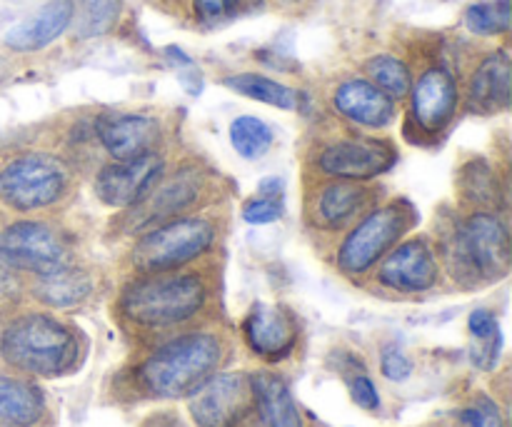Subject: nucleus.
I'll use <instances>...</instances> for the list:
<instances>
[{
    "instance_id": "obj_17",
    "label": "nucleus",
    "mask_w": 512,
    "mask_h": 427,
    "mask_svg": "<svg viewBox=\"0 0 512 427\" xmlns=\"http://www.w3.org/2000/svg\"><path fill=\"white\" fill-rule=\"evenodd\" d=\"M333 110L350 125L385 130L398 118V100L383 93L368 78H348L335 88Z\"/></svg>"
},
{
    "instance_id": "obj_9",
    "label": "nucleus",
    "mask_w": 512,
    "mask_h": 427,
    "mask_svg": "<svg viewBox=\"0 0 512 427\" xmlns=\"http://www.w3.org/2000/svg\"><path fill=\"white\" fill-rule=\"evenodd\" d=\"M0 263L30 275H48L70 260L68 235L43 220H18L0 230Z\"/></svg>"
},
{
    "instance_id": "obj_1",
    "label": "nucleus",
    "mask_w": 512,
    "mask_h": 427,
    "mask_svg": "<svg viewBox=\"0 0 512 427\" xmlns=\"http://www.w3.org/2000/svg\"><path fill=\"white\" fill-rule=\"evenodd\" d=\"M210 285L200 270H165L135 275L118 295L125 325L143 333H165L190 323L205 310Z\"/></svg>"
},
{
    "instance_id": "obj_22",
    "label": "nucleus",
    "mask_w": 512,
    "mask_h": 427,
    "mask_svg": "<svg viewBox=\"0 0 512 427\" xmlns=\"http://www.w3.org/2000/svg\"><path fill=\"white\" fill-rule=\"evenodd\" d=\"M45 415V395L23 378L0 375V427H33Z\"/></svg>"
},
{
    "instance_id": "obj_37",
    "label": "nucleus",
    "mask_w": 512,
    "mask_h": 427,
    "mask_svg": "<svg viewBox=\"0 0 512 427\" xmlns=\"http://www.w3.org/2000/svg\"><path fill=\"white\" fill-rule=\"evenodd\" d=\"M285 3H298V0H285Z\"/></svg>"
},
{
    "instance_id": "obj_27",
    "label": "nucleus",
    "mask_w": 512,
    "mask_h": 427,
    "mask_svg": "<svg viewBox=\"0 0 512 427\" xmlns=\"http://www.w3.org/2000/svg\"><path fill=\"white\" fill-rule=\"evenodd\" d=\"M230 145L235 153L243 155L245 160H258L273 148L275 133L265 120L255 118V115H240L230 123Z\"/></svg>"
},
{
    "instance_id": "obj_4",
    "label": "nucleus",
    "mask_w": 512,
    "mask_h": 427,
    "mask_svg": "<svg viewBox=\"0 0 512 427\" xmlns=\"http://www.w3.org/2000/svg\"><path fill=\"white\" fill-rule=\"evenodd\" d=\"M445 260L465 283L498 280L510 270V230L498 210H470L443 235Z\"/></svg>"
},
{
    "instance_id": "obj_6",
    "label": "nucleus",
    "mask_w": 512,
    "mask_h": 427,
    "mask_svg": "<svg viewBox=\"0 0 512 427\" xmlns=\"http://www.w3.org/2000/svg\"><path fill=\"white\" fill-rule=\"evenodd\" d=\"M418 220L413 205L408 200H390V203L370 208L360 215L348 230L335 253V265L348 278H360L370 273L383 260L390 248L408 238L413 223Z\"/></svg>"
},
{
    "instance_id": "obj_2",
    "label": "nucleus",
    "mask_w": 512,
    "mask_h": 427,
    "mask_svg": "<svg viewBox=\"0 0 512 427\" xmlns=\"http://www.w3.org/2000/svg\"><path fill=\"white\" fill-rule=\"evenodd\" d=\"M225 358L223 340L208 330L170 338L145 355L135 368V388L148 398H190L220 370Z\"/></svg>"
},
{
    "instance_id": "obj_24",
    "label": "nucleus",
    "mask_w": 512,
    "mask_h": 427,
    "mask_svg": "<svg viewBox=\"0 0 512 427\" xmlns=\"http://www.w3.org/2000/svg\"><path fill=\"white\" fill-rule=\"evenodd\" d=\"M225 88L235 90V93L245 95L250 100H258V103L273 105L280 110H295L298 108V90H293L290 85L278 83V80L268 78V75L260 73H235L230 78L223 80Z\"/></svg>"
},
{
    "instance_id": "obj_12",
    "label": "nucleus",
    "mask_w": 512,
    "mask_h": 427,
    "mask_svg": "<svg viewBox=\"0 0 512 427\" xmlns=\"http://www.w3.org/2000/svg\"><path fill=\"white\" fill-rule=\"evenodd\" d=\"M208 180L195 168H180L173 178L160 180L138 205L123 210L120 223L128 235H140L155 225L173 220L178 215H188L190 208L200 200Z\"/></svg>"
},
{
    "instance_id": "obj_11",
    "label": "nucleus",
    "mask_w": 512,
    "mask_h": 427,
    "mask_svg": "<svg viewBox=\"0 0 512 427\" xmlns=\"http://www.w3.org/2000/svg\"><path fill=\"white\" fill-rule=\"evenodd\" d=\"M410 140L435 143L453 125L460 105V88L455 75L443 65L423 70L410 88Z\"/></svg>"
},
{
    "instance_id": "obj_19",
    "label": "nucleus",
    "mask_w": 512,
    "mask_h": 427,
    "mask_svg": "<svg viewBox=\"0 0 512 427\" xmlns=\"http://www.w3.org/2000/svg\"><path fill=\"white\" fill-rule=\"evenodd\" d=\"M512 93V63L508 50L485 55L468 83V105L478 115H495L508 110Z\"/></svg>"
},
{
    "instance_id": "obj_35",
    "label": "nucleus",
    "mask_w": 512,
    "mask_h": 427,
    "mask_svg": "<svg viewBox=\"0 0 512 427\" xmlns=\"http://www.w3.org/2000/svg\"><path fill=\"white\" fill-rule=\"evenodd\" d=\"M348 388H350V395H353L355 405H360L363 410H378L380 408L378 388H375V383L365 373L353 375V378L348 380Z\"/></svg>"
},
{
    "instance_id": "obj_36",
    "label": "nucleus",
    "mask_w": 512,
    "mask_h": 427,
    "mask_svg": "<svg viewBox=\"0 0 512 427\" xmlns=\"http://www.w3.org/2000/svg\"><path fill=\"white\" fill-rule=\"evenodd\" d=\"M165 55H168V58L173 60L175 65H193V60H190L188 55L183 53V50H180V48H175V45H173V48H168V50H165Z\"/></svg>"
},
{
    "instance_id": "obj_25",
    "label": "nucleus",
    "mask_w": 512,
    "mask_h": 427,
    "mask_svg": "<svg viewBox=\"0 0 512 427\" xmlns=\"http://www.w3.org/2000/svg\"><path fill=\"white\" fill-rule=\"evenodd\" d=\"M365 75L373 85H378L383 93H388L393 100L408 98L410 88H413V73H410L408 63L400 60L398 55L380 53L365 63Z\"/></svg>"
},
{
    "instance_id": "obj_14",
    "label": "nucleus",
    "mask_w": 512,
    "mask_h": 427,
    "mask_svg": "<svg viewBox=\"0 0 512 427\" xmlns=\"http://www.w3.org/2000/svg\"><path fill=\"white\" fill-rule=\"evenodd\" d=\"M253 413L250 375L215 373L190 395V415L198 427H238Z\"/></svg>"
},
{
    "instance_id": "obj_28",
    "label": "nucleus",
    "mask_w": 512,
    "mask_h": 427,
    "mask_svg": "<svg viewBox=\"0 0 512 427\" xmlns=\"http://www.w3.org/2000/svg\"><path fill=\"white\" fill-rule=\"evenodd\" d=\"M460 193L473 210H495L500 185L488 163H470L460 173Z\"/></svg>"
},
{
    "instance_id": "obj_18",
    "label": "nucleus",
    "mask_w": 512,
    "mask_h": 427,
    "mask_svg": "<svg viewBox=\"0 0 512 427\" xmlns=\"http://www.w3.org/2000/svg\"><path fill=\"white\" fill-rule=\"evenodd\" d=\"M75 5H78L75 0H45L35 13L5 30L3 45L15 53H35L48 48L70 28Z\"/></svg>"
},
{
    "instance_id": "obj_21",
    "label": "nucleus",
    "mask_w": 512,
    "mask_h": 427,
    "mask_svg": "<svg viewBox=\"0 0 512 427\" xmlns=\"http://www.w3.org/2000/svg\"><path fill=\"white\" fill-rule=\"evenodd\" d=\"M253 408L265 427H303V418L295 405L288 383L270 370L250 375Z\"/></svg>"
},
{
    "instance_id": "obj_16",
    "label": "nucleus",
    "mask_w": 512,
    "mask_h": 427,
    "mask_svg": "<svg viewBox=\"0 0 512 427\" xmlns=\"http://www.w3.org/2000/svg\"><path fill=\"white\" fill-rule=\"evenodd\" d=\"M93 130L110 160H130L155 153L163 140V125L143 113H105L95 120Z\"/></svg>"
},
{
    "instance_id": "obj_26",
    "label": "nucleus",
    "mask_w": 512,
    "mask_h": 427,
    "mask_svg": "<svg viewBox=\"0 0 512 427\" xmlns=\"http://www.w3.org/2000/svg\"><path fill=\"white\" fill-rule=\"evenodd\" d=\"M123 3L120 0H83L80 8L75 5L73 15V33L78 40L100 38V35L110 33L120 18Z\"/></svg>"
},
{
    "instance_id": "obj_20",
    "label": "nucleus",
    "mask_w": 512,
    "mask_h": 427,
    "mask_svg": "<svg viewBox=\"0 0 512 427\" xmlns=\"http://www.w3.org/2000/svg\"><path fill=\"white\" fill-rule=\"evenodd\" d=\"M245 340L265 360H280L295 345V320L280 305L258 303L245 318Z\"/></svg>"
},
{
    "instance_id": "obj_7",
    "label": "nucleus",
    "mask_w": 512,
    "mask_h": 427,
    "mask_svg": "<svg viewBox=\"0 0 512 427\" xmlns=\"http://www.w3.org/2000/svg\"><path fill=\"white\" fill-rule=\"evenodd\" d=\"M75 175L65 160L50 153H23L0 168V200L20 215L60 205L73 193Z\"/></svg>"
},
{
    "instance_id": "obj_31",
    "label": "nucleus",
    "mask_w": 512,
    "mask_h": 427,
    "mask_svg": "<svg viewBox=\"0 0 512 427\" xmlns=\"http://www.w3.org/2000/svg\"><path fill=\"white\" fill-rule=\"evenodd\" d=\"M243 0H193V15L200 25H213L228 23L230 18L240 13Z\"/></svg>"
},
{
    "instance_id": "obj_34",
    "label": "nucleus",
    "mask_w": 512,
    "mask_h": 427,
    "mask_svg": "<svg viewBox=\"0 0 512 427\" xmlns=\"http://www.w3.org/2000/svg\"><path fill=\"white\" fill-rule=\"evenodd\" d=\"M468 330H470V335L475 338V343H495V340H503V335H500L498 318H495V315L485 308H478L470 313Z\"/></svg>"
},
{
    "instance_id": "obj_10",
    "label": "nucleus",
    "mask_w": 512,
    "mask_h": 427,
    "mask_svg": "<svg viewBox=\"0 0 512 427\" xmlns=\"http://www.w3.org/2000/svg\"><path fill=\"white\" fill-rule=\"evenodd\" d=\"M375 188L360 180L318 178L305 190V223L320 233H343L373 208Z\"/></svg>"
},
{
    "instance_id": "obj_8",
    "label": "nucleus",
    "mask_w": 512,
    "mask_h": 427,
    "mask_svg": "<svg viewBox=\"0 0 512 427\" xmlns=\"http://www.w3.org/2000/svg\"><path fill=\"white\" fill-rule=\"evenodd\" d=\"M398 160L393 143L370 135H340V138L320 140L310 153V165L315 178L333 180H370L388 173Z\"/></svg>"
},
{
    "instance_id": "obj_13",
    "label": "nucleus",
    "mask_w": 512,
    "mask_h": 427,
    "mask_svg": "<svg viewBox=\"0 0 512 427\" xmlns=\"http://www.w3.org/2000/svg\"><path fill=\"white\" fill-rule=\"evenodd\" d=\"M375 268H378L375 280L383 288L403 295L425 293V290H430L438 283V248H435V243L428 235L403 238L395 248H390L383 255V260Z\"/></svg>"
},
{
    "instance_id": "obj_30",
    "label": "nucleus",
    "mask_w": 512,
    "mask_h": 427,
    "mask_svg": "<svg viewBox=\"0 0 512 427\" xmlns=\"http://www.w3.org/2000/svg\"><path fill=\"white\" fill-rule=\"evenodd\" d=\"M460 427H505V420L495 400L478 395L460 413Z\"/></svg>"
},
{
    "instance_id": "obj_29",
    "label": "nucleus",
    "mask_w": 512,
    "mask_h": 427,
    "mask_svg": "<svg viewBox=\"0 0 512 427\" xmlns=\"http://www.w3.org/2000/svg\"><path fill=\"white\" fill-rule=\"evenodd\" d=\"M465 25L470 33L493 38L505 35L510 30V0H490V3H475L465 10Z\"/></svg>"
},
{
    "instance_id": "obj_15",
    "label": "nucleus",
    "mask_w": 512,
    "mask_h": 427,
    "mask_svg": "<svg viewBox=\"0 0 512 427\" xmlns=\"http://www.w3.org/2000/svg\"><path fill=\"white\" fill-rule=\"evenodd\" d=\"M165 160L160 153H145L130 160H110L95 175V195L103 205L128 210L138 205L163 180Z\"/></svg>"
},
{
    "instance_id": "obj_5",
    "label": "nucleus",
    "mask_w": 512,
    "mask_h": 427,
    "mask_svg": "<svg viewBox=\"0 0 512 427\" xmlns=\"http://www.w3.org/2000/svg\"><path fill=\"white\" fill-rule=\"evenodd\" d=\"M220 240V223L210 215H178L155 225L135 238L128 263L135 275L165 273L188 268L190 263L208 255Z\"/></svg>"
},
{
    "instance_id": "obj_23",
    "label": "nucleus",
    "mask_w": 512,
    "mask_h": 427,
    "mask_svg": "<svg viewBox=\"0 0 512 427\" xmlns=\"http://www.w3.org/2000/svg\"><path fill=\"white\" fill-rule=\"evenodd\" d=\"M95 288L93 275L80 265H63L48 275H38L35 298L48 308H75L85 303Z\"/></svg>"
},
{
    "instance_id": "obj_33",
    "label": "nucleus",
    "mask_w": 512,
    "mask_h": 427,
    "mask_svg": "<svg viewBox=\"0 0 512 427\" xmlns=\"http://www.w3.org/2000/svg\"><path fill=\"white\" fill-rule=\"evenodd\" d=\"M380 370L393 383H403V380L413 375V360L405 355L400 345H385L383 355H380Z\"/></svg>"
},
{
    "instance_id": "obj_32",
    "label": "nucleus",
    "mask_w": 512,
    "mask_h": 427,
    "mask_svg": "<svg viewBox=\"0 0 512 427\" xmlns=\"http://www.w3.org/2000/svg\"><path fill=\"white\" fill-rule=\"evenodd\" d=\"M285 205L280 198H265V195H255L243 205V220L250 225H268L283 218Z\"/></svg>"
},
{
    "instance_id": "obj_3",
    "label": "nucleus",
    "mask_w": 512,
    "mask_h": 427,
    "mask_svg": "<svg viewBox=\"0 0 512 427\" xmlns=\"http://www.w3.org/2000/svg\"><path fill=\"white\" fill-rule=\"evenodd\" d=\"M78 333L48 313H28L10 320L0 335L5 365L35 378H58L78 360Z\"/></svg>"
}]
</instances>
